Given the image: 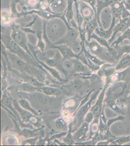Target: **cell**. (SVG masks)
I'll return each mask as SVG.
<instances>
[{"instance_id":"obj_1","label":"cell","mask_w":130,"mask_h":146,"mask_svg":"<svg viewBox=\"0 0 130 146\" xmlns=\"http://www.w3.org/2000/svg\"><path fill=\"white\" fill-rule=\"evenodd\" d=\"M70 27L65 19L60 17L44 20L43 36L46 42L54 44L64 37Z\"/></svg>"},{"instance_id":"obj_2","label":"cell","mask_w":130,"mask_h":146,"mask_svg":"<svg viewBox=\"0 0 130 146\" xmlns=\"http://www.w3.org/2000/svg\"><path fill=\"white\" fill-rule=\"evenodd\" d=\"M115 84L109 86L105 93L104 104L106 106L110 108L117 113H121L125 115L122 110L119 108L117 105V102L119 99L123 94L127 87V83L123 82L115 83Z\"/></svg>"},{"instance_id":"obj_3","label":"cell","mask_w":130,"mask_h":146,"mask_svg":"<svg viewBox=\"0 0 130 146\" xmlns=\"http://www.w3.org/2000/svg\"><path fill=\"white\" fill-rule=\"evenodd\" d=\"M1 42L9 51L29 64L43 69L42 67L38 63L36 58L30 56L27 52L15 42L11 38V35L1 34Z\"/></svg>"},{"instance_id":"obj_4","label":"cell","mask_w":130,"mask_h":146,"mask_svg":"<svg viewBox=\"0 0 130 146\" xmlns=\"http://www.w3.org/2000/svg\"><path fill=\"white\" fill-rule=\"evenodd\" d=\"M85 45L92 54L102 60L111 64H115L117 62L107 48L101 45L94 39H92L90 41L86 39Z\"/></svg>"},{"instance_id":"obj_5","label":"cell","mask_w":130,"mask_h":146,"mask_svg":"<svg viewBox=\"0 0 130 146\" xmlns=\"http://www.w3.org/2000/svg\"><path fill=\"white\" fill-rule=\"evenodd\" d=\"M12 32L11 34V38L16 43L24 49L33 58H35L29 48V43L25 32L22 29L20 25L11 23L10 25Z\"/></svg>"},{"instance_id":"obj_6","label":"cell","mask_w":130,"mask_h":146,"mask_svg":"<svg viewBox=\"0 0 130 146\" xmlns=\"http://www.w3.org/2000/svg\"><path fill=\"white\" fill-rule=\"evenodd\" d=\"M110 84L108 80L105 79V82L103 86V88L101 90L99 96L97 98L96 103L94 104L93 106H92L90 111H92L94 115L95 122H99V118L103 110H104V101L105 98V93L108 87L110 86Z\"/></svg>"},{"instance_id":"obj_7","label":"cell","mask_w":130,"mask_h":146,"mask_svg":"<svg viewBox=\"0 0 130 146\" xmlns=\"http://www.w3.org/2000/svg\"><path fill=\"white\" fill-rule=\"evenodd\" d=\"M79 37L80 38V33L78 28L70 27L68 29L64 37L53 44H65L71 47L73 45L79 42L78 41Z\"/></svg>"},{"instance_id":"obj_8","label":"cell","mask_w":130,"mask_h":146,"mask_svg":"<svg viewBox=\"0 0 130 146\" xmlns=\"http://www.w3.org/2000/svg\"><path fill=\"white\" fill-rule=\"evenodd\" d=\"M79 1L81 2L80 9L77 6V1L76 0H75V2L79 13L83 19L84 29L87 24L92 20L93 18L94 17L95 15L96 14L95 13L93 9L91 6H89L87 4V3L83 1Z\"/></svg>"},{"instance_id":"obj_9","label":"cell","mask_w":130,"mask_h":146,"mask_svg":"<svg viewBox=\"0 0 130 146\" xmlns=\"http://www.w3.org/2000/svg\"><path fill=\"white\" fill-rule=\"evenodd\" d=\"M46 49L48 48H54L57 49L64 58L72 59L73 58H79L80 60L81 59L82 54L81 56L76 54L73 52L70 47L67 45H53L48 42H46Z\"/></svg>"},{"instance_id":"obj_10","label":"cell","mask_w":130,"mask_h":146,"mask_svg":"<svg viewBox=\"0 0 130 146\" xmlns=\"http://www.w3.org/2000/svg\"><path fill=\"white\" fill-rule=\"evenodd\" d=\"M112 15L111 7L108 6L104 8L100 15V27L104 30L110 28L112 23Z\"/></svg>"},{"instance_id":"obj_11","label":"cell","mask_w":130,"mask_h":146,"mask_svg":"<svg viewBox=\"0 0 130 146\" xmlns=\"http://www.w3.org/2000/svg\"><path fill=\"white\" fill-rule=\"evenodd\" d=\"M130 28V17L124 19L121 18L119 19V22L118 24L115 25L113 29V33L112 36L108 40L109 44L111 45L112 42L115 40L116 36L117 34L119 32L123 33Z\"/></svg>"},{"instance_id":"obj_12","label":"cell","mask_w":130,"mask_h":146,"mask_svg":"<svg viewBox=\"0 0 130 146\" xmlns=\"http://www.w3.org/2000/svg\"><path fill=\"white\" fill-rule=\"evenodd\" d=\"M102 89H100L97 92H95L88 102L86 103L84 105L82 106L79 110L77 113V119L78 120L79 123L81 124L83 119H84L85 116L86 115L91 109L92 103L94 100L97 99L99 93L100 92Z\"/></svg>"},{"instance_id":"obj_13","label":"cell","mask_w":130,"mask_h":146,"mask_svg":"<svg viewBox=\"0 0 130 146\" xmlns=\"http://www.w3.org/2000/svg\"><path fill=\"white\" fill-rule=\"evenodd\" d=\"M49 4L52 12L56 14L61 15L65 13L68 3H66L65 0H47Z\"/></svg>"},{"instance_id":"obj_14","label":"cell","mask_w":130,"mask_h":146,"mask_svg":"<svg viewBox=\"0 0 130 146\" xmlns=\"http://www.w3.org/2000/svg\"><path fill=\"white\" fill-rule=\"evenodd\" d=\"M12 103L13 106L19 114L21 119H22L23 122L25 123L30 122L32 123V121L31 119L32 118H37V116L34 115L30 111H27L21 108L18 104V101L17 102L15 100H13Z\"/></svg>"},{"instance_id":"obj_15","label":"cell","mask_w":130,"mask_h":146,"mask_svg":"<svg viewBox=\"0 0 130 146\" xmlns=\"http://www.w3.org/2000/svg\"><path fill=\"white\" fill-rule=\"evenodd\" d=\"M67 2L68 5L64 15L65 19L71 27L78 28L75 23L73 10V3L75 0H67Z\"/></svg>"},{"instance_id":"obj_16","label":"cell","mask_w":130,"mask_h":146,"mask_svg":"<svg viewBox=\"0 0 130 146\" xmlns=\"http://www.w3.org/2000/svg\"><path fill=\"white\" fill-rule=\"evenodd\" d=\"M90 124L84 122L76 133L73 135L74 142H80L85 141L87 137V133L89 129Z\"/></svg>"},{"instance_id":"obj_17","label":"cell","mask_w":130,"mask_h":146,"mask_svg":"<svg viewBox=\"0 0 130 146\" xmlns=\"http://www.w3.org/2000/svg\"><path fill=\"white\" fill-rule=\"evenodd\" d=\"M114 65L115 64L106 63L100 66V68L96 73L102 78H110L117 72L115 66H114Z\"/></svg>"},{"instance_id":"obj_18","label":"cell","mask_w":130,"mask_h":146,"mask_svg":"<svg viewBox=\"0 0 130 146\" xmlns=\"http://www.w3.org/2000/svg\"><path fill=\"white\" fill-rule=\"evenodd\" d=\"M116 19H112V23L110 28L108 29L104 30L99 27H97L95 30V33L98 36L108 40L111 38L113 34V29L116 25Z\"/></svg>"},{"instance_id":"obj_19","label":"cell","mask_w":130,"mask_h":146,"mask_svg":"<svg viewBox=\"0 0 130 146\" xmlns=\"http://www.w3.org/2000/svg\"><path fill=\"white\" fill-rule=\"evenodd\" d=\"M17 72L20 76L25 82L28 83L39 88L45 86V84L39 81L36 78L28 73H25V72L20 73L17 71Z\"/></svg>"},{"instance_id":"obj_20","label":"cell","mask_w":130,"mask_h":146,"mask_svg":"<svg viewBox=\"0 0 130 146\" xmlns=\"http://www.w3.org/2000/svg\"><path fill=\"white\" fill-rule=\"evenodd\" d=\"M74 64V72L79 74H85L91 73L90 69L86 65H84L79 58H73L71 59Z\"/></svg>"},{"instance_id":"obj_21","label":"cell","mask_w":130,"mask_h":146,"mask_svg":"<svg viewBox=\"0 0 130 146\" xmlns=\"http://www.w3.org/2000/svg\"><path fill=\"white\" fill-rule=\"evenodd\" d=\"M98 25L97 16V15H95L94 17L93 18L92 20L87 24L83 29L86 35L88 36L87 41H90L91 40L90 37L94 33L96 28L98 27Z\"/></svg>"},{"instance_id":"obj_22","label":"cell","mask_w":130,"mask_h":146,"mask_svg":"<svg viewBox=\"0 0 130 146\" xmlns=\"http://www.w3.org/2000/svg\"><path fill=\"white\" fill-rule=\"evenodd\" d=\"M112 17L116 19L121 18L123 10L125 7L124 1L121 2H117L110 5Z\"/></svg>"},{"instance_id":"obj_23","label":"cell","mask_w":130,"mask_h":146,"mask_svg":"<svg viewBox=\"0 0 130 146\" xmlns=\"http://www.w3.org/2000/svg\"><path fill=\"white\" fill-rule=\"evenodd\" d=\"M82 44H83V49L84 53L86 57L87 60H89L91 61L95 65L97 66H100L102 65H104L106 63H107L106 62L102 60H101L99 59L95 55H93L89 51V50H87L86 48L85 45V41H82Z\"/></svg>"},{"instance_id":"obj_24","label":"cell","mask_w":130,"mask_h":146,"mask_svg":"<svg viewBox=\"0 0 130 146\" xmlns=\"http://www.w3.org/2000/svg\"><path fill=\"white\" fill-rule=\"evenodd\" d=\"M1 106L5 107L6 108L9 109L11 111H12L13 113L16 116V117L19 118L20 120L21 118L19 114L17 112V110L15 108L13 104L12 101L11 100L9 96L7 95L6 93H4L3 95V97L1 99Z\"/></svg>"},{"instance_id":"obj_25","label":"cell","mask_w":130,"mask_h":146,"mask_svg":"<svg viewBox=\"0 0 130 146\" xmlns=\"http://www.w3.org/2000/svg\"><path fill=\"white\" fill-rule=\"evenodd\" d=\"M130 66V54L124 55L115 66L117 72L123 70Z\"/></svg>"},{"instance_id":"obj_26","label":"cell","mask_w":130,"mask_h":146,"mask_svg":"<svg viewBox=\"0 0 130 146\" xmlns=\"http://www.w3.org/2000/svg\"><path fill=\"white\" fill-rule=\"evenodd\" d=\"M36 60L38 63L40 64V66L44 68V69H46L47 71H48L52 75V76L54 77V78H55L56 79H57V80H58L60 82L65 81V80H63L62 78H61L60 73L55 68L48 66L45 63L37 59Z\"/></svg>"},{"instance_id":"obj_27","label":"cell","mask_w":130,"mask_h":146,"mask_svg":"<svg viewBox=\"0 0 130 146\" xmlns=\"http://www.w3.org/2000/svg\"><path fill=\"white\" fill-rule=\"evenodd\" d=\"M61 66L63 72L65 74L74 72V64L71 59L63 58L61 62Z\"/></svg>"},{"instance_id":"obj_28","label":"cell","mask_w":130,"mask_h":146,"mask_svg":"<svg viewBox=\"0 0 130 146\" xmlns=\"http://www.w3.org/2000/svg\"><path fill=\"white\" fill-rule=\"evenodd\" d=\"M117 53V61L124 55L130 54V45H121L113 47Z\"/></svg>"},{"instance_id":"obj_29","label":"cell","mask_w":130,"mask_h":146,"mask_svg":"<svg viewBox=\"0 0 130 146\" xmlns=\"http://www.w3.org/2000/svg\"><path fill=\"white\" fill-rule=\"evenodd\" d=\"M129 40L130 41V28L128 29L123 33L122 35H119L118 38L115 41L112 42L110 45L111 47H113L117 46L121 44L122 45L123 41L125 40Z\"/></svg>"},{"instance_id":"obj_30","label":"cell","mask_w":130,"mask_h":146,"mask_svg":"<svg viewBox=\"0 0 130 146\" xmlns=\"http://www.w3.org/2000/svg\"><path fill=\"white\" fill-rule=\"evenodd\" d=\"M39 90L42 92L44 95L49 96H56L61 94V90L60 89L45 86L39 88Z\"/></svg>"},{"instance_id":"obj_31","label":"cell","mask_w":130,"mask_h":146,"mask_svg":"<svg viewBox=\"0 0 130 146\" xmlns=\"http://www.w3.org/2000/svg\"><path fill=\"white\" fill-rule=\"evenodd\" d=\"M18 102L20 106L24 110L30 111L37 117L39 116L38 113L34 109L32 108L30 105V103L27 100L24 99H21L18 101Z\"/></svg>"},{"instance_id":"obj_32","label":"cell","mask_w":130,"mask_h":146,"mask_svg":"<svg viewBox=\"0 0 130 146\" xmlns=\"http://www.w3.org/2000/svg\"><path fill=\"white\" fill-rule=\"evenodd\" d=\"M18 89L23 92L27 93H32L39 90L38 87L25 82L19 85Z\"/></svg>"},{"instance_id":"obj_33","label":"cell","mask_w":130,"mask_h":146,"mask_svg":"<svg viewBox=\"0 0 130 146\" xmlns=\"http://www.w3.org/2000/svg\"><path fill=\"white\" fill-rule=\"evenodd\" d=\"M14 16L11 13H10L5 10L1 11V25H7L11 23V21L13 19Z\"/></svg>"},{"instance_id":"obj_34","label":"cell","mask_w":130,"mask_h":146,"mask_svg":"<svg viewBox=\"0 0 130 146\" xmlns=\"http://www.w3.org/2000/svg\"><path fill=\"white\" fill-rule=\"evenodd\" d=\"M38 130H32L29 129L25 128L21 131L20 134L25 139L31 138L38 136V134L36 133Z\"/></svg>"},{"instance_id":"obj_35","label":"cell","mask_w":130,"mask_h":146,"mask_svg":"<svg viewBox=\"0 0 130 146\" xmlns=\"http://www.w3.org/2000/svg\"><path fill=\"white\" fill-rule=\"evenodd\" d=\"M72 124H69V131L66 137L63 139V142L67 145L71 146L73 144L74 141L73 137L72 135Z\"/></svg>"},{"instance_id":"obj_36","label":"cell","mask_w":130,"mask_h":146,"mask_svg":"<svg viewBox=\"0 0 130 146\" xmlns=\"http://www.w3.org/2000/svg\"><path fill=\"white\" fill-rule=\"evenodd\" d=\"M83 86V84L81 80L77 79L74 80L69 85L65 86V87L71 90L76 91L81 89Z\"/></svg>"},{"instance_id":"obj_37","label":"cell","mask_w":130,"mask_h":146,"mask_svg":"<svg viewBox=\"0 0 130 146\" xmlns=\"http://www.w3.org/2000/svg\"><path fill=\"white\" fill-rule=\"evenodd\" d=\"M129 142H130V135L116 138L114 139L112 143H115L118 145H122Z\"/></svg>"},{"instance_id":"obj_38","label":"cell","mask_w":130,"mask_h":146,"mask_svg":"<svg viewBox=\"0 0 130 146\" xmlns=\"http://www.w3.org/2000/svg\"><path fill=\"white\" fill-rule=\"evenodd\" d=\"M28 8H30L31 10L34 9L39 3L40 0H24Z\"/></svg>"},{"instance_id":"obj_39","label":"cell","mask_w":130,"mask_h":146,"mask_svg":"<svg viewBox=\"0 0 130 146\" xmlns=\"http://www.w3.org/2000/svg\"><path fill=\"white\" fill-rule=\"evenodd\" d=\"M94 118L95 117L94 113H93L92 111L90 110L85 116L84 121V122H86V123L90 124L92 123V122L94 121Z\"/></svg>"},{"instance_id":"obj_40","label":"cell","mask_w":130,"mask_h":146,"mask_svg":"<svg viewBox=\"0 0 130 146\" xmlns=\"http://www.w3.org/2000/svg\"><path fill=\"white\" fill-rule=\"evenodd\" d=\"M121 100L120 101L121 102H125V104H126V108H127V110H127V111H126L127 115L130 118V91L128 96L126 97L124 100Z\"/></svg>"},{"instance_id":"obj_41","label":"cell","mask_w":130,"mask_h":146,"mask_svg":"<svg viewBox=\"0 0 130 146\" xmlns=\"http://www.w3.org/2000/svg\"><path fill=\"white\" fill-rule=\"evenodd\" d=\"M55 124L56 127L58 129H63L66 126V122L62 118H60L57 119Z\"/></svg>"},{"instance_id":"obj_42","label":"cell","mask_w":130,"mask_h":146,"mask_svg":"<svg viewBox=\"0 0 130 146\" xmlns=\"http://www.w3.org/2000/svg\"><path fill=\"white\" fill-rule=\"evenodd\" d=\"M38 139V136L36 137L31 138L30 139H28L26 141H24V142L23 143V145H35Z\"/></svg>"},{"instance_id":"obj_43","label":"cell","mask_w":130,"mask_h":146,"mask_svg":"<svg viewBox=\"0 0 130 146\" xmlns=\"http://www.w3.org/2000/svg\"><path fill=\"white\" fill-rule=\"evenodd\" d=\"M76 1H81L85 2L87 4H89L93 9L95 13L97 15V10L96 8V2L97 0H76Z\"/></svg>"},{"instance_id":"obj_44","label":"cell","mask_w":130,"mask_h":146,"mask_svg":"<svg viewBox=\"0 0 130 146\" xmlns=\"http://www.w3.org/2000/svg\"><path fill=\"white\" fill-rule=\"evenodd\" d=\"M75 145H77L81 146H93L96 145L94 140L92 139L91 141H85L83 142H77L75 143Z\"/></svg>"},{"instance_id":"obj_45","label":"cell","mask_w":130,"mask_h":146,"mask_svg":"<svg viewBox=\"0 0 130 146\" xmlns=\"http://www.w3.org/2000/svg\"><path fill=\"white\" fill-rule=\"evenodd\" d=\"M130 17V13L127 9H126L125 7H124L123 10L122 15L121 18L124 19Z\"/></svg>"},{"instance_id":"obj_46","label":"cell","mask_w":130,"mask_h":146,"mask_svg":"<svg viewBox=\"0 0 130 146\" xmlns=\"http://www.w3.org/2000/svg\"><path fill=\"white\" fill-rule=\"evenodd\" d=\"M124 5L126 9L129 11L130 13V3L126 2L125 1H124Z\"/></svg>"},{"instance_id":"obj_47","label":"cell","mask_w":130,"mask_h":146,"mask_svg":"<svg viewBox=\"0 0 130 146\" xmlns=\"http://www.w3.org/2000/svg\"><path fill=\"white\" fill-rule=\"evenodd\" d=\"M126 2H128L129 3H130V0H127V1H126Z\"/></svg>"}]
</instances>
